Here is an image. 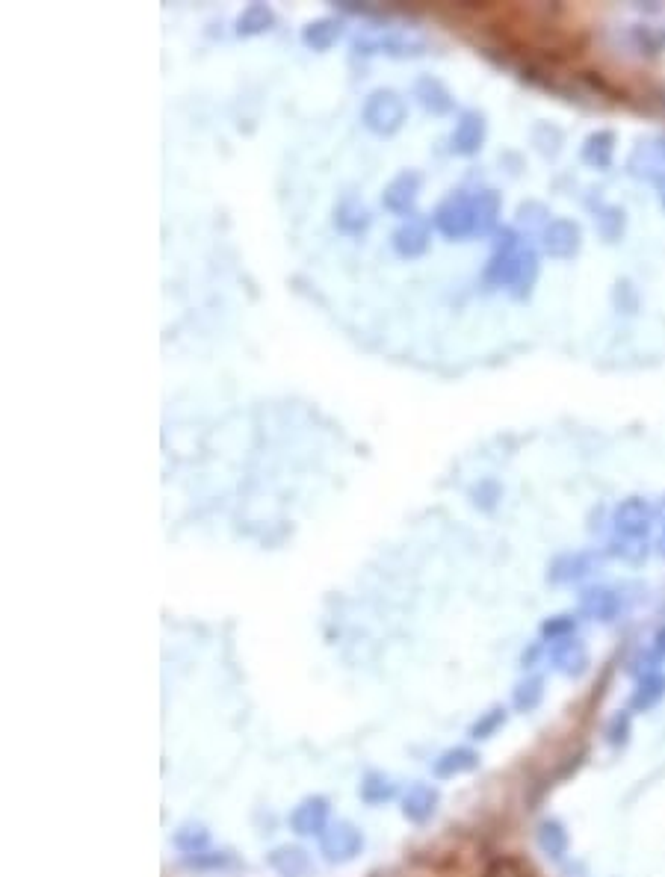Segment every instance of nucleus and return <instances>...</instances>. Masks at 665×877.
<instances>
[{
    "label": "nucleus",
    "instance_id": "obj_1",
    "mask_svg": "<svg viewBox=\"0 0 665 877\" xmlns=\"http://www.w3.org/2000/svg\"><path fill=\"white\" fill-rule=\"evenodd\" d=\"M405 122H408V104H405L402 92L391 89V86L373 89L361 104V125L379 139L397 136Z\"/></svg>",
    "mask_w": 665,
    "mask_h": 877
},
{
    "label": "nucleus",
    "instance_id": "obj_2",
    "mask_svg": "<svg viewBox=\"0 0 665 877\" xmlns=\"http://www.w3.org/2000/svg\"><path fill=\"white\" fill-rule=\"evenodd\" d=\"M432 228L450 240V243H465L470 237H476V213H473V192L467 189H453L447 192L435 210H432Z\"/></svg>",
    "mask_w": 665,
    "mask_h": 877
},
{
    "label": "nucleus",
    "instance_id": "obj_3",
    "mask_svg": "<svg viewBox=\"0 0 665 877\" xmlns=\"http://www.w3.org/2000/svg\"><path fill=\"white\" fill-rule=\"evenodd\" d=\"M615 538H627V541H645L657 523V508L654 502L645 497H627L612 508L609 517Z\"/></svg>",
    "mask_w": 665,
    "mask_h": 877
},
{
    "label": "nucleus",
    "instance_id": "obj_4",
    "mask_svg": "<svg viewBox=\"0 0 665 877\" xmlns=\"http://www.w3.org/2000/svg\"><path fill=\"white\" fill-rule=\"evenodd\" d=\"M364 830L352 821H332L329 830L320 836V854L329 866H346L364 854Z\"/></svg>",
    "mask_w": 665,
    "mask_h": 877
},
{
    "label": "nucleus",
    "instance_id": "obj_5",
    "mask_svg": "<svg viewBox=\"0 0 665 877\" xmlns=\"http://www.w3.org/2000/svg\"><path fill=\"white\" fill-rule=\"evenodd\" d=\"M538 249L550 260H574L583 249V225L568 216H553L538 234Z\"/></svg>",
    "mask_w": 665,
    "mask_h": 877
},
{
    "label": "nucleus",
    "instance_id": "obj_6",
    "mask_svg": "<svg viewBox=\"0 0 665 877\" xmlns=\"http://www.w3.org/2000/svg\"><path fill=\"white\" fill-rule=\"evenodd\" d=\"M355 54H385V57H397V60H414L426 54V42L408 33H394V30H373L355 39Z\"/></svg>",
    "mask_w": 665,
    "mask_h": 877
},
{
    "label": "nucleus",
    "instance_id": "obj_7",
    "mask_svg": "<svg viewBox=\"0 0 665 877\" xmlns=\"http://www.w3.org/2000/svg\"><path fill=\"white\" fill-rule=\"evenodd\" d=\"M420 192H423V175L417 169H402L382 189V207L391 216H397L399 222L411 219V216H417Z\"/></svg>",
    "mask_w": 665,
    "mask_h": 877
},
{
    "label": "nucleus",
    "instance_id": "obj_8",
    "mask_svg": "<svg viewBox=\"0 0 665 877\" xmlns=\"http://www.w3.org/2000/svg\"><path fill=\"white\" fill-rule=\"evenodd\" d=\"M544 659L565 680H583L589 674V668H592V653H589L586 641L577 638V635L547 644V656Z\"/></svg>",
    "mask_w": 665,
    "mask_h": 877
},
{
    "label": "nucleus",
    "instance_id": "obj_9",
    "mask_svg": "<svg viewBox=\"0 0 665 877\" xmlns=\"http://www.w3.org/2000/svg\"><path fill=\"white\" fill-rule=\"evenodd\" d=\"M603 559H606V553H598V550L559 553L553 562L547 564V582H553V585H580L598 570Z\"/></svg>",
    "mask_w": 665,
    "mask_h": 877
},
{
    "label": "nucleus",
    "instance_id": "obj_10",
    "mask_svg": "<svg viewBox=\"0 0 665 877\" xmlns=\"http://www.w3.org/2000/svg\"><path fill=\"white\" fill-rule=\"evenodd\" d=\"M287 824L302 839H320L329 830V824H332V804H329V798L326 795H308V798H302L290 810V815H287Z\"/></svg>",
    "mask_w": 665,
    "mask_h": 877
},
{
    "label": "nucleus",
    "instance_id": "obj_11",
    "mask_svg": "<svg viewBox=\"0 0 665 877\" xmlns=\"http://www.w3.org/2000/svg\"><path fill=\"white\" fill-rule=\"evenodd\" d=\"M624 612V597L612 585H589L577 597V615L595 624H615Z\"/></svg>",
    "mask_w": 665,
    "mask_h": 877
},
{
    "label": "nucleus",
    "instance_id": "obj_12",
    "mask_svg": "<svg viewBox=\"0 0 665 877\" xmlns=\"http://www.w3.org/2000/svg\"><path fill=\"white\" fill-rule=\"evenodd\" d=\"M488 139V119L482 110H462L456 116V125L450 133V151L456 157H476L485 148Z\"/></svg>",
    "mask_w": 665,
    "mask_h": 877
},
{
    "label": "nucleus",
    "instance_id": "obj_13",
    "mask_svg": "<svg viewBox=\"0 0 665 877\" xmlns=\"http://www.w3.org/2000/svg\"><path fill=\"white\" fill-rule=\"evenodd\" d=\"M432 231H435L432 219H423V216L402 219L391 234V249L402 260H417L432 246Z\"/></svg>",
    "mask_w": 665,
    "mask_h": 877
},
{
    "label": "nucleus",
    "instance_id": "obj_14",
    "mask_svg": "<svg viewBox=\"0 0 665 877\" xmlns=\"http://www.w3.org/2000/svg\"><path fill=\"white\" fill-rule=\"evenodd\" d=\"M411 98L432 116L444 119V116H453L456 113V95L450 92V86L435 77V74H420L414 77L411 83Z\"/></svg>",
    "mask_w": 665,
    "mask_h": 877
},
{
    "label": "nucleus",
    "instance_id": "obj_15",
    "mask_svg": "<svg viewBox=\"0 0 665 877\" xmlns=\"http://www.w3.org/2000/svg\"><path fill=\"white\" fill-rule=\"evenodd\" d=\"M438 807H441V792L432 783H411L399 798V813L414 827L429 824L438 815Z\"/></svg>",
    "mask_w": 665,
    "mask_h": 877
},
{
    "label": "nucleus",
    "instance_id": "obj_16",
    "mask_svg": "<svg viewBox=\"0 0 665 877\" xmlns=\"http://www.w3.org/2000/svg\"><path fill=\"white\" fill-rule=\"evenodd\" d=\"M527 246V243H524ZM524 246L518 249H494L485 269H482V287L485 290H512L515 278H518V266H521V254Z\"/></svg>",
    "mask_w": 665,
    "mask_h": 877
},
{
    "label": "nucleus",
    "instance_id": "obj_17",
    "mask_svg": "<svg viewBox=\"0 0 665 877\" xmlns=\"http://www.w3.org/2000/svg\"><path fill=\"white\" fill-rule=\"evenodd\" d=\"M479 765H482V753L476 751L473 745H456V748H447L432 762V777L441 780V783L456 780V777L473 774Z\"/></svg>",
    "mask_w": 665,
    "mask_h": 877
},
{
    "label": "nucleus",
    "instance_id": "obj_18",
    "mask_svg": "<svg viewBox=\"0 0 665 877\" xmlns=\"http://www.w3.org/2000/svg\"><path fill=\"white\" fill-rule=\"evenodd\" d=\"M266 866L278 877H314V860L302 845H275L266 854Z\"/></svg>",
    "mask_w": 665,
    "mask_h": 877
},
{
    "label": "nucleus",
    "instance_id": "obj_19",
    "mask_svg": "<svg viewBox=\"0 0 665 877\" xmlns=\"http://www.w3.org/2000/svg\"><path fill=\"white\" fill-rule=\"evenodd\" d=\"M535 845L547 860L562 863L571 851V833L559 818H541L535 824Z\"/></svg>",
    "mask_w": 665,
    "mask_h": 877
},
{
    "label": "nucleus",
    "instance_id": "obj_20",
    "mask_svg": "<svg viewBox=\"0 0 665 877\" xmlns=\"http://www.w3.org/2000/svg\"><path fill=\"white\" fill-rule=\"evenodd\" d=\"M615 142H618L615 130H606V127L592 130V133L583 139V145H580V160H583L589 169H595V172L612 169V163H615Z\"/></svg>",
    "mask_w": 665,
    "mask_h": 877
},
{
    "label": "nucleus",
    "instance_id": "obj_21",
    "mask_svg": "<svg viewBox=\"0 0 665 877\" xmlns=\"http://www.w3.org/2000/svg\"><path fill=\"white\" fill-rule=\"evenodd\" d=\"M473 213H476V237H494L500 228L503 195L494 187L473 189Z\"/></svg>",
    "mask_w": 665,
    "mask_h": 877
},
{
    "label": "nucleus",
    "instance_id": "obj_22",
    "mask_svg": "<svg viewBox=\"0 0 665 877\" xmlns=\"http://www.w3.org/2000/svg\"><path fill=\"white\" fill-rule=\"evenodd\" d=\"M340 36H343V21H340L337 15H320V18L308 21V24L302 27V33H299L302 45H305L308 51H317V54L332 51L334 45L340 42Z\"/></svg>",
    "mask_w": 665,
    "mask_h": 877
},
{
    "label": "nucleus",
    "instance_id": "obj_23",
    "mask_svg": "<svg viewBox=\"0 0 665 877\" xmlns=\"http://www.w3.org/2000/svg\"><path fill=\"white\" fill-rule=\"evenodd\" d=\"M332 222L334 228L340 234H346V237H364L370 231V225H373V216H370V210L358 198L349 195V198H340L334 204Z\"/></svg>",
    "mask_w": 665,
    "mask_h": 877
},
{
    "label": "nucleus",
    "instance_id": "obj_24",
    "mask_svg": "<svg viewBox=\"0 0 665 877\" xmlns=\"http://www.w3.org/2000/svg\"><path fill=\"white\" fill-rule=\"evenodd\" d=\"M358 798L367 804V807H385L391 801L399 798V786L397 780L385 771H367L358 783Z\"/></svg>",
    "mask_w": 665,
    "mask_h": 877
},
{
    "label": "nucleus",
    "instance_id": "obj_25",
    "mask_svg": "<svg viewBox=\"0 0 665 877\" xmlns=\"http://www.w3.org/2000/svg\"><path fill=\"white\" fill-rule=\"evenodd\" d=\"M275 9L269 3H249L243 6V12L234 18V33L240 39H255V36H264L275 27Z\"/></svg>",
    "mask_w": 665,
    "mask_h": 877
},
{
    "label": "nucleus",
    "instance_id": "obj_26",
    "mask_svg": "<svg viewBox=\"0 0 665 877\" xmlns=\"http://www.w3.org/2000/svg\"><path fill=\"white\" fill-rule=\"evenodd\" d=\"M665 697V674L663 671H648L639 674L636 689L630 694V712H651L654 706H660Z\"/></svg>",
    "mask_w": 665,
    "mask_h": 877
},
{
    "label": "nucleus",
    "instance_id": "obj_27",
    "mask_svg": "<svg viewBox=\"0 0 665 877\" xmlns=\"http://www.w3.org/2000/svg\"><path fill=\"white\" fill-rule=\"evenodd\" d=\"M184 866L193 869V872H201V875H225V872L240 869V860L231 851H213V848H207L201 854L184 857Z\"/></svg>",
    "mask_w": 665,
    "mask_h": 877
},
{
    "label": "nucleus",
    "instance_id": "obj_28",
    "mask_svg": "<svg viewBox=\"0 0 665 877\" xmlns=\"http://www.w3.org/2000/svg\"><path fill=\"white\" fill-rule=\"evenodd\" d=\"M538 275H541V257H538V249L532 246H524V254H521V266H518V278L512 284V299L518 302H527L538 284Z\"/></svg>",
    "mask_w": 665,
    "mask_h": 877
},
{
    "label": "nucleus",
    "instance_id": "obj_29",
    "mask_svg": "<svg viewBox=\"0 0 665 877\" xmlns=\"http://www.w3.org/2000/svg\"><path fill=\"white\" fill-rule=\"evenodd\" d=\"M544 686H547V683H544L541 674H527L524 680H518L515 689H512V709L521 712V715L535 712V709L544 703V694H547Z\"/></svg>",
    "mask_w": 665,
    "mask_h": 877
},
{
    "label": "nucleus",
    "instance_id": "obj_30",
    "mask_svg": "<svg viewBox=\"0 0 665 877\" xmlns=\"http://www.w3.org/2000/svg\"><path fill=\"white\" fill-rule=\"evenodd\" d=\"M595 228L606 243H618L627 231V210L618 204H600L595 210Z\"/></svg>",
    "mask_w": 665,
    "mask_h": 877
},
{
    "label": "nucleus",
    "instance_id": "obj_31",
    "mask_svg": "<svg viewBox=\"0 0 665 877\" xmlns=\"http://www.w3.org/2000/svg\"><path fill=\"white\" fill-rule=\"evenodd\" d=\"M172 845L184 854V857H193V854H201L210 848V830L199 824V821H187L175 830L172 836Z\"/></svg>",
    "mask_w": 665,
    "mask_h": 877
},
{
    "label": "nucleus",
    "instance_id": "obj_32",
    "mask_svg": "<svg viewBox=\"0 0 665 877\" xmlns=\"http://www.w3.org/2000/svg\"><path fill=\"white\" fill-rule=\"evenodd\" d=\"M506 721H509V709H506V706H491V709H485V712L470 724L467 739H470V742H488V739H494V736L506 727Z\"/></svg>",
    "mask_w": 665,
    "mask_h": 877
},
{
    "label": "nucleus",
    "instance_id": "obj_33",
    "mask_svg": "<svg viewBox=\"0 0 665 877\" xmlns=\"http://www.w3.org/2000/svg\"><path fill=\"white\" fill-rule=\"evenodd\" d=\"M532 145H535V151L541 157L556 160L562 154V148H565V130L550 125V122H538V125L532 127Z\"/></svg>",
    "mask_w": 665,
    "mask_h": 877
},
{
    "label": "nucleus",
    "instance_id": "obj_34",
    "mask_svg": "<svg viewBox=\"0 0 665 877\" xmlns=\"http://www.w3.org/2000/svg\"><path fill=\"white\" fill-rule=\"evenodd\" d=\"M467 500L473 508H479V511H485V514H491L500 500H503V488H500V482L497 479H491V476H485V479H479V482H473L470 488H467Z\"/></svg>",
    "mask_w": 665,
    "mask_h": 877
},
{
    "label": "nucleus",
    "instance_id": "obj_35",
    "mask_svg": "<svg viewBox=\"0 0 665 877\" xmlns=\"http://www.w3.org/2000/svg\"><path fill=\"white\" fill-rule=\"evenodd\" d=\"M577 624H580L577 615L562 612V615H550V618H544L541 627H538V632H541V641H544V644H553V641H562V638L577 635Z\"/></svg>",
    "mask_w": 665,
    "mask_h": 877
},
{
    "label": "nucleus",
    "instance_id": "obj_36",
    "mask_svg": "<svg viewBox=\"0 0 665 877\" xmlns=\"http://www.w3.org/2000/svg\"><path fill=\"white\" fill-rule=\"evenodd\" d=\"M630 733H633V715H630V709H624V712H615L609 718V724L603 730V739H606L609 748H624L630 742Z\"/></svg>",
    "mask_w": 665,
    "mask_h": 877
},
{
    "label": "nucleus",
    "instance_id": "obj_37",
    "mask_svg": "<svg viewBox=\"0 0 665 877\" xmlns=\"http://www.w3.org/2000/svg\"><path fill=\"white\" fill-rule=\"evenodd\" d=\"M606 556L612 559H621V562L639 564L642 559H648V544L645 541H627V538H612L609 547L603 550Z\"/></svg>",
    "mask_w": 665,
    "mask_h": 877
},
{
    "label": "nucleus",
    "instance_id": "obj_38",
    "mask_svg": "<svg viewBox=\"0 0 665 877\" xmlns=\"http://www.w3.org/2000/svg\"><path fill=\"white\" fill-rule=\"evenodd\" d=\"M553 216H550V210L541 204V201H521L518 204V216H515V222H518V228H538V234H541V228L550 222Z\"/></svg>",
    "mask_w": 665,
    "mask_h": 877
},
{
    "label": "nucleus",
    "instance_id": "obj_39",
    "mask_svg": "<svg viewBox=\"0 0 665 877\" xmlns=\"http://www.w3.org/2000/svg\"><path fill=\"white\" fill-rule=\"evenodd\" d=\"M612 305L618 314H636L639 311V290L633 287V281H618L612 290Z\"/></svg>",
    "mask_w": 665,
    "mask_h": 877
},
{
    "label": "nucleus",
    "instance_id": "obj_40",
    "mask_svg": "<svg viewBox=\"0 0 665 877\" xmlns=\"http://www.w3.org/2000/svg\"><path fill=\"white\" fill-rule=\"evenodd\" d=\"M541 656H547V644H544V641H541V644H532L530 650L521 653V668H535V662H538Z\"/></svg>",
    "mask_w": 665,
    "mask_h": 877
},
{
    "label": "nucleus",
    "instance_id": "obj_41",
    "mask_svg": "<svg viewBox=\"0 0 665 877\" xmlns=\"http://www.w3.org/2000/svg\"><path fill=\"white\" fill-rule=\"evenodd\" d=\"M660 659H665V627L657 629V635H654V647H651Z\"/></svg>",
    "mask_w": 665,
    "mask_h": 877
},
{
    "label": "nucleus",
    "instance_id": "obj_42",
    "mask_svg": "<svg viewBox=\"0 0 665 877\" xmlns=\"http://www.w3.org/2000/svg\"><path fill=\"white\" fill-rule=\"evenodd\" d=\"M651 184H654V189H657V198H660V204H663V210H665V172H660V175H657Z\"/></svg>",
    "mask_w": 665,
    "mask_h": 877
},
{
    "label": "nucleus",
    "instance_id": "obj_43",
    "mask_svg": "<svg viewBox=\"0 0 665 877\" xmlns=\"http://www.w3.org/2000/svg\"><path fill=\"white\" fill-rule=\"evenodd\" d=\"M660 553L665 556V526H663V535H660Z\"/></svg>",
    "mask_w": 665,
    "mask_h": 877
}]
</instances>
